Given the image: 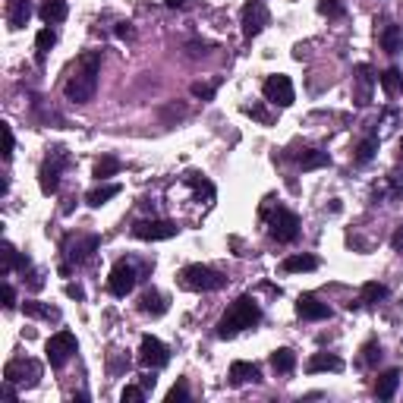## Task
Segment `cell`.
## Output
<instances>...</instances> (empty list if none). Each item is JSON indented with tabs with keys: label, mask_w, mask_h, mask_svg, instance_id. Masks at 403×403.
<instances>
[{
	"label": "cell",
	"mask_w": 403,
	"mask_h": 403,
	"mask_svg": "<svg viewBox=\"0 0 403 403\" xmlns=\"http://www.w3.org/2000/svg\"><path fill=\"white\" fill-rule=\"evenodd\" d=\"M98 76H101V54L89 51L79 57V66L70 79H66V101L73 104H89L98 92Z\"/></svg>",
	"instance_id": "cell-1"
},
{
	"label": "cell",
	"mask_w": 403,
	"mask_h": 403,
	"mask_svg": "<svg viewBox=\"0 0 403 403\" xmlns=\"http://www.w3.org/2000/svg\"><path fill=\"white\" fill-rule=\"evenodd\" d=\"M261 321V306L255 302L249 293H243V297H237L227 306V312L221 315L218 321V337L221 340H230L237 337L240 331H246V328H255Z\"/></svg>",
	"instance_id": "cell-2"
},
{
	"label": "cell",
	"mask_w": 403,
	"mask_h": 403,
	"mask_svg": "<svg viewBox=\"0 0 403 403\" xmlns=\"http://www.w3.org/2000/svg\"><path fill=\"white\" fill-rule=\"evenodd\" d=\"M180 287L183 290H196V293H214L221 287H227V278L208 265H186L180 271Z\"/></svg>",
	"instance_id": "cell-3"
},
{
	"label": "cell",
	"mask_w": 403,
	"mask_h": 403,
	"mask_svg": "<svg viewBox=\"0 0 403 403\" xmlns=\"http://www.w3.org/2000/svg\"><path fill=\"white\" fill-rule=\"evenodd\" d=\"M268 233H271V240H278V243H293V240L299 237V218L290 208H278V211H271V218H268Z\"/></svg>",
	"instance_id": "cell-4"
},
{
	"label": "cell",
	"mask_w": 403,
	"mask_h": 403,
	"mask_svg": "<svg viewBox=\"0 0 403 403\" xmlns=\"http://www.w3.org/2000/svg\"><path fill=\"white\" fill-rule=\"evenodd\" d=\"M38 378H42V366L35 359H10L4 366V381H13V385L35 388Z\"/></svg>",
	"instance_id": "cell-5"
},
{
	"label": "cell",
	"mask_w": 403,
	"mask_h": 403,
	"mask_svg": "<svg viewBox=\"0 0 403 403\" xmlns=\"http://www.w3.org/2000/svg\"><path fill=\"white\" fill-rule=\"evenodd\" d=\"M76 334L73 331H57L54 337L48 340V347H44V353H48V362L51 368H63L66 362H70V356L76 353Z\"/></svg>",
	"instance_id": "cell-6"
},
{
	"label": "cell",
	"mask_w": 403,
	"mask_h": 403,
	"mask_svg": "<svg viewBox=\"0 0 403 403\" xmlns=\"http://www.w3.org/2000/svg\"><path fill=\"white\" fill-rule=\"evenodd\" d=\"M261 92H265V101H271V104H278V107H290L293 101H297V92H293L290 76H284V73L268 76L265 85H261Z\"/></svg>",
	"instance_id": "cell-7"
},
{
	"label": "cell",
	"mask_w": 403,
	"mask_h": 403,
	"mask_svg": "<svg viewBox=\"0 0 403 403\" xmlns=\"http://www.w3.org/2000/svg\"><path fill=\"white\" fill-rule=\"evenodd\" d=\"M139 274H136V265H130V261H117V265L111 268V278H107V290L113 293V297H130L132 287H136Z\"/></svg>",
	"instance_id": "cell-8"
},
{
	"label": "cell",
	"mask_w": 403,
	"mask_h": 403,
	"mask_svg": "<svg viewBox=\"0 0 403 403\" xmlns=\"http://www.w3.org/2000/svg\"><path fill=\"white\" fill-rule=\"evenodd\" d=\"M240 25H243V35L246 38H255L265 32L268 25V6L265 0H249V4L243 6V13H240Z\"/></svg>",
	"instance_id": "cell-9"
},
{
	"label": "cell",
	"mask_w": 403,
	"mask_h": 403,
	"mask_svg": "<svg viewBox=\"0 0 403 403\" xmlns=\"http://www.w3.org/2000/svg\"><path fill=\"white\" fill-rule=\"evenodd\" d=\"M63 164H66L63 149H57V151H54L51 158L42 164V170H38V183H42V192H44V196H54V192L60 190V170H63Z\"/></svg>",
	"instance_id": "cell-10"
},
{
	"label": "cell",
	"mask_w": 403,
	"mask_h": 403,
	"mask_svg": "<svg viewBox=\"0 0 403 403\" xmlns=\"http://www.w3.org/2000/svg\"><path fill=\"white\" fill-rule=\"evenodd\" d=\"M177 230H180V227L173 224V221H139V224H132V237H136V240H149V243L177 237Z\"/></svg>",
	"instance_id": "cell-11"
},
{
	"label": "cell",
	"mask_w": 403,
	"mask_h": 403,
	"mask_svg": "<svg viewBox=\"0 0 403 403\" xmlns=\"http://www.w3.org/2000/svg\"><path fill=\"white\" fill-rule=\"evenodd\" d=\"M139 362H142L145 368H164L167 362H170V353H167V347L161 344L158 337L145 334L142 344H139Z\"/></svg>",
	"instance_id": "cell-12"
},
{
	"label": "cell",
	"mask_w": 403,
	"mask_h": 403,
	"mask_svg": "<svg viewBox=\"0 0 403 403\" xmlns=\"http://www.w3.org/2000/svg\"><path fill=\"white\" fill-rule=\"evenodd\" d=\"M297 315L306 321H325V318H331V309H328L325 302L315 299L312 293H302L297 299Z\"/></svg>",
	"instance_id": "cell-13"
},
{
	"label": "cell",
	"mask_w": 403,
	"mask_h": 403,
	"mask_svg": "<svg viewBox=\"0 0 403 403\" xmlns=\"http://www.w3.org/2000/svg\"><path fill=\"white\" fill-rule=\"evenodd\" d=\"M249 381H261V368L255 362H233L230 366V385H249Z\"/></svg>",
	"instance_id": "cell-14"
},
{
	"label": "cell",
	"mask_w": 403,
	"mask_h": 403,
	"mask_svg": "<svg viewBox=\"0 0 403 403\" xmlns=\"http://www.w3.org/2000/svg\"><path fill=\"white\" fill-rule=\"evenodd\" d=\"M29 16H32V0H10V6H6V23H10V29L29 25Z\"/></svg>",
	"instance_id": "cell-15"
},
{
	"label": "cell",
	"mask_w": 403,
	"mask_h": 403,
	"mask_svg": "<svg viewBox=\"0 0 403 403\" xmlns=\"http://www.w3.org/2000/svg\"><path fill=\"white\" fill-rule=\"evenodd\" d=\"M306 368L309 372H344V359L340 356H334V353H315L312 359L306 362Z\"/></svg>",
	"instance_id": "cell-16"
},
{
	"label": "cell",
	"mask_w": 403,
	"mask_h": 403,
	"mask_svg": "<svg viewBox=\"0 0 403 403\" xmlns=\"http://www.w3.org/2000/svg\"><path fill=\"white\" fill-rule=\"evenodd\" d=\"M101 240L98 237H79L76 243H70V261H76V265H85V261L95 255Z\"/></svg>",
	"instance_id": "cell-17"
},
{
	"label": "cell",
	"mask_w": 403,
	"mask_h": 403,
	"mask_svg": "<svg viewBox=\"0 0 403 403\" xmlns=\"http://www.w3.org/2000/svg\"><path fill=\"white\" fill-rule=\"evenodd\" d=\"M400 388V372L397 368H391V372H385L378 381H375V397L378 400H391L394 394H397Z\"/></svg>",
	"instance_id": "cell-18"
},
{
	"label": "cell",
	"mask_w": 403,
	"mask_h": 403,
	"mask_svg": "<svg viewBox=\"0 0 403 403\" xmlns=\"http://www.w3.org/2000/svg\"><path fill=\"white\" fill-rule=\"evenodd\" d=\"M356 82H359V92H356V104H368V95H372V85H375V73L372 66H356Z\"/></svg>",
	"instance_id": "cell-19"
},
{
	"label": "cell",
	"mask_w": 403,
	"mask_h": 403,
	"mask_svg": "<svg viewBox=\"0 0 403 403\" xmlns=\"http://www.w3.org/2000/svg\"><path fill=\"white\" fill-rule=\"evenodd\" d=\"M66 0H42V10H38V16L44 19L48 25H57L66 19Z\"/></svg>",
	"instance_id": "cell-20"
},
{
	"label": "cell",
	"mask_w": 403,
	"mask_h": 403,
	"mask_svg": "<svg viewBox=\"0 0 403 403\" xmlns=\"http://www.w3.org/2000/svg\"><path fill=\"white\" fill-rule=\"evenodd\" d=\"M297 161H299L302 170H318V167H328V164H331V154L321 151V149H302V154H299Z\"/></svg>",
	"instance_id": "cell-21"
},
{
	"label": "cell",
	"mask_w": 403,
	"mask_h": 403,
	"mask_svg": "<svg viewBox=\"0 0 403 403\" xmlns=\"http://www.w3.org/2000/svg\"><path fill=\"white\" fill-rule=\"evenodd\" d=\"M139 309H142L145 315H154V318H158V315L167 312V299L161 297L158 290H145L142 299H139Z\"/></svg>",
	"instance_id": "cell-22"
},
{
	"label": "cell",
	"mask_w": 403,
	"mask_h": 403,
	"mask_svg": "<svg viewBox=\"0 0 403 403\" xmlns=\"http://www.w3.org/2000/svg\"><path fill=\"white\" fill-rule=\"evenodd\" d=\"M375 151H378V136H366L359 145H356V151H353V164H356V167H366L368 161L375 158Z\"/></svg>",
	"instance_id": "cell-23"
},
{
	"label": "cell",
	"mask_w": 403,
	"mask_h": 403,
	"mask_svg": "<svg viewBox=\"0 0 403 403\" xmlns=\"http://www.w3.org/2000/svg\"><path fill=\"white\" fill-rule=\"evenodd\" d=\"M381 48L388 54L403 51V25H385L381 29Z\"/></svg>",
	"instance_id": "cell-24"
},
{
	"label": "cell",
	"mask_w": 403,
	"mask_h": 403,
	"mask_svg": "<svg viewBox=\"0 0 403 403\" xmlns=\"http://www.w3.org/2000/svg\"><path fill=\"white\" fill-rule=\"evenodd\" d=\"M315 268H318V259H315V255H290V259H284V271L287 274L315 271Z\"/></svg>",
	"instance_id": "cell-25"
},
{
	"label": "cell",
	"mask_w": 403,
	"mask_h": 403,
	"mask_svg": "<svg viewBox=\"0 0 403 403\" xmlns=\"http://www.w3.org/2000/svg\"><path fill=\"white\" fill-rule=\"evenodd\" d=\"M271 368H274V372H280V375L293 372V368H297V353L287 350V347L274 350V353H271Z\"/></svg>",
	"instance_id": "cell-26"
},
{
	"label": "cell",
	"mask_w": 403,
	"mask_h": 403,
	"mask_svg": "<svg viewBox=\"0 0 403 403\" xmlns=\"http://www.w3.org/2000/svg\"><path fill=\"white\" fill-rule=\"evenodd\" d=\"M385 297H388V287L378 284V280H368L359 290V302H366V306H375V302H381Z\"/></svg>",
	"instance_id": "cell-27"
},
{
	"label": "cell",
	"mask_w": 403,
	"mask_h": 403,
	"mask_svg": "<svg viewBox=\"0 0 403 403\" xmlns=\"http://www.w3.org/2000/svg\"><path fill=\"white\" fill-rule=\"evenodd\" d=\"M381 89H385V95H397V92L403 89V73L397 70V66H391V70H385L378 76Z\"/></svg>",
	"instance_id": "cell-28"
},
{
	"label": "cell",
	"mask_w": 403,
	"mask_h": 403,
	"mask_svg": "<svg viewBox=\"0 0 403 403\" xmlns=\"http://www.w3.org/2000/svg\"><path fill=\"white\" fill-rule=\"evenodd\" d=\"M113 196H120V186H117V183H107V186H98V190H92L89 196H85V202H89L92 208H101L104 202H111Z\"/></svg>",
	"instance_id": "cell-29"
},
{
	"label": "cell",
	"mask_w": 403,
	"mask_h": 403,
	"mask_svg": "<svg viewBox=\"0 0 403 403\" xmlns=\"http://www.w3.org/2000/svg\"><path fill=\"white\" fill-rule=\"evenodd\" d=\"M0 255H4V268H0V271H4V274H10L16 265L23 268V271H25V268H29V259H19V252L13 249L10 243H4V246H0Z\"/></svg>",
	"instance_id": "cell-30"
},
{
	"label": "cell",
	"mask_w": 403,
	"mask_h": 403,
	"mask_svg": "<svg viewBox=\"0 0 403 403\" xmlns=\"http://www.w3.org/2000/svg\"><path fill=\"white\" fill-rule=\"evenodd\" d=\"M23 312L29 315V318H60L57 309L44 306V302H35V299H25L23 302Z\"/></svg>",
	"instance_id": "cell-31"
},
{
	"label": "cell",
	"mask_w": 403,
	"mask_h": 403,
	"mask_svg": "<svg viewBox=\"0 0 403 403\" xmlns=\"http://www.w3.org/2000/svg\"><path fill=\"white\" fill-rule=\"evenodd\" d=\"M120 161L117 158H111V154H107V158H101L98 164H95V180H107V177H113V173H120Z\"/></svg>",
	"instance_id": "cell-32"
},
{
	"label": "cell",
	"mask_w": 403,
	"mask_h": 403,
	"mask_svg": "<svg viewBox=\"0 0 403 403\" xmlns=\"http://www.w3.org/2000/svg\"><path fill=\"white\" fill-rule=\"evenodd\" d=\"M54 44H57V35H54L51 29H42V32H38V35H35V48H38V57H44V54H48V51L54 48Z\"/></svg>",
	"instance_id": "cell-33"
},
{
	"label": "cell",
	"mask_w": 403,
	"mask_h": 403,
	"mask_svg": "<svg viewBox=\"0 0 403 403\" xmlns=\"http://www.w3.org/2000/svg\"><path fill=\"white\" fill-rule=\"evenodd\" d=\"M190 400V385H186V378H177V385L167 391V403H186Z\"/></svg>",
	"instance_id": "cell-34"
},
{
	"label": "cell",
	"mask_w": 403,
	"mask_h": 403,
	"mask_svg": "<svg viewBox=\"0 0 403 403\" xmlns=\"http://www.w3.org/2000/svg\"><path fill=\"white\" fill-rule=\"evenodd\" d=\"M318 13L328 19H337V16H344V4L340 0H318Z\"/></svg>",
	"instance_id": "cell-35"
},
{
	"label": "cell",
	"mask_w": 403,
	"mask_h": 403,
	"mask_svg": "<svg viewBox=\"0 0 403 403\" xmlns=\"http://www.w3.org/2000/svg\"><path fill=\"white\" fill-rule=\"evenodd\" d=\"M123 403H142L145 400V388H136V385H126L123 394H120Z\"/></svg>",
	"instance_id": "cell-36"
},
{
	"label": "cell",
	"mask_w": 403,
	"mask_h": 403,
	"mask_svg": "<svg viewBox=\"0 0 403 403\" xmlns=\"http://www.w3.org/2000/svg\"><path fill=\"white\" fill-rule=\"evenodd\" d=\"M378 359H381V347L375 344V340H372V344L362 347V362H366V366H375Z\"/></svg>",
	"instance_id": "cell-37"
},
{
	"label": "cell",
	"mask_w": 403,
	"mask_h": 403,
	"mask_svg": "<svg viewBox=\"0 0 403 403\" xmlns=\"http://www.w3.org/2000/svg\"><path fill=\"white\" fill-rule=\"evenodd\" d=\"M0 130H4V158L10 161L13 149H16V142H13V130H10V123H0Z\"/></svg>",
	"instance_id": "cell-38"
},
{
	"label": "cell",
	"mask_w": 403,
	"mask_h": 403,
	"mask_svg": "<svg viewBox=\"0 0 403 403\" xmlns=\"http://www.w3.org/2000/svg\"><path fill=\"white\" fill-rule=\"evenodd\" d=\"M192 95L202 98V101H211V98H214V85H202V82H196V85H192Z\"/></svg>",
	"instance_id": "cell-39"
},
{
	"label": "cell",
	"mask_w": 403,
	"mask_h": 403,
	"mask_svg": "<svg viewBox=\"0 0 403 403\" xmlns=\"http://www.w3.org/2000/svg\"><path fill=\"white\" fill-rule=\"evenodd\" d=\"M246 113H252L255 120H261V123H271V117H268V111L261 104H252V107H246Z\"/></svg>",
	"instance_id": "cell-40"
},
{
	"label": "cell",
	"mask_w": 403,
	"mask_h": 403,
	"mask_svg": "<svg viewBox=\"0 0 403 403\" xmlns=\"http://www.w3.org/2000/svg\"><path fill=\"white\" fill-rule=\"evenodd\" d=\"M4 309H16V290L10 284H4Z\"/></svg>",
	"instance_id": "cell-41"
},
{
	"label": "cell",
	"mask_w": 403,
	"mask_h": 403,
	"mask_svg": "<svg viewBox=\"0 0 403 403\" xmlns=\"http://www.w3.org/2000/svg\"><path fill=\"white\" fill-rule=\"evenodd\" d=\"M113 35H117V38H132V25H130V23H117Z\"/></svg>",
	"instance_id": "cell-42"
},
{
	"label": "cell",
	"mask_w": 403,
	"mask_h": 403,
	"mask_svg": "<svg viewBox=\"0 0 403 403\" xmlns=\"http://www.w3.org/2000/svg\"><path fill=\"white\" fill-rule=\"evenodd\" d=\"M66 297H73V299H82L85 293H82V287H76V284H66Z\"/></svg>",
	"instance_id": "cell-43"
},
{
	"label": "cell",
	"mask_w": 403,
	"mask_h": 403,
	"mask_svg": "<svg viewBox=\"0 0 403 403\" xmlns=\"http://www.w3.org/2000/svg\"><path fill=\"white\" fill-rule=\"evenodd\" d=\"M391 243H394V249H403V227H400L397 233H394V240H391Z\"/></svg>",
	"instance_id": "cell-44"
},
{
	"label": "cell",
	"mask_w": 403,
	"mask_h": 403,
	"mask_svg": "<svg viewBox=\"0 0 403 403\" xmlns=\"http://www.w3.org/2000/svg\"><path fill=\"white\" fill-rule=\"evenodd\" d=\"M167 6H170V10H180V6H186V0H164Z\"/></svg>",
	"instance_id": "cell-45"
},
{
	"label": "cell",
	"mask_w": 403,
	"mask_h": 403,
	"mask_svg": "<svg viewBox=\"0 0 403 403\" xmlns=\"http://www.w3.org/2000/svg\"><path fill=\"white\" fill-rule=\"evenodd\" d=\"M400 170H403V139H400Z\"/></svg>",
	"instance_id": "cell-46"
}]
</instances>
